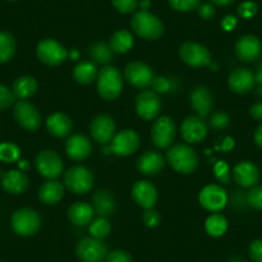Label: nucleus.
<instances>
[{
  "instance_id": "de8ad7c7",
  "label": "nucleus",
  "mask_w": 262,
  "mask_h": 262,
  "mask_svg": "<svg viewBox=\"0 0 262 262\" xmlns=\"http://www.w3.org/2000/svg\"><path fill=\"white\" fill-rule=\"evenodd\" d=\"M238 13L243 18H251L257 13V4L253 2H244L239 6Z\"/></svg>"
},
{
  "instance_id": "f704fd0d",
  "label": "nucleus",
  "mask_w": 262,
  "mask_h": 262,
  "mask_svg": "<svg viewBox=\"0 0 262 262\" xmlns=\"http://www.w3.org/2000/svg\"><path fill=\"white\" fill-rule=\"evenodd\" d=\"M228 229V221L220 213H212L206 220V230L211 236H221L226 233Z\"/></svg>"
},
{
  "instance_id": "79ce46f5",
  "label": "nucleus",
  "mask_w": 262,
  "mask_h": 262,
  "mask_svg": "<svg viewBox=\"0 0 262 262\" xmlns=\"http://www.w3.org/2000/svg\"><path fill=\"white\" fill-rule=\"evenodd\" d=\"M112 4L120 13L127 14L137 9L138 0H112Z\"/></svg>"
},
{
  "instance_id": "4468645a",
  "label": "nucleus",
  "mask_w": 262,
  "mask_h": 262,
  "mask_svg": "<svg viewBox=\"0 0 262 262\" xmlns=\"http://www.w3.org/2000/svg\"><path fill=\"white\" fill-rule=\"evenodd\" d=\"M125 77L128 84L133 86L145 89L149 85H152L155 74L149 66L143 62H131L126 66Z\"/></svg>"
},
{
  "instance_id": "052dcab7",
  "label": "nucleus",
  "mask_w": 262,
  "mask_h": 262,
  "mask_svg": "<svg viewBox=\"0 0 262 262\" xmlns=\"http://www.w3.org/2000/svg\"><path fill=\"white\" fill-rule=\"evenodd\" d=\"M229 262H244V261L242 258H238V257H234V258H231Z\"/></svg>"
},
{
  "instance_id": "603ef678",
  "label": "nucleus",
  "mask_w": 262,
  "mask_h": 262,
  "mask_svg": "<svg viewBox=\"0 0 262 262\" xmlns=\"http://www.w3.org/2000/svg\"><path fill=\"white\" fill-rule=\"evenodd\" d=\"M236 25V19L235 17L233 16H226L225 18L221 21V26H223L224 30H226V31H230V30H233L234 27H235Z\"/></svg>"
},
{
  "instance_id": "e2e57ef3",
  "label": "nucleus",
  "mask_w": 262,
  "mask_h": 262,
  "mask_svg": "<svg viewBox=\"0 0 262 262\" xmlns=\"http://www.w3.org/2000/svg\"><path fill=\"white\" fill-rule=\"evenodd\" d=\"M0 262H2V261H0Z\"/></svg>"
},
{
  "instance_id": "20e7f679",
  "label": "nucleus",
  "mask_w": 262,
  "mask_h": 262,
  "mask_svg": "<svg viewBox=\"0 0 262 262\" xmlns=\"http://www.w3.org/2000/svg\"><path fill=\"white\" fill-rule=\"evenodd\" d=\"M64 186L75 194H85L93 188L94 176L85 166H74L64 172Z\"/></svg>"
},
{
  "instance_id": "e433bc0d",
  "label": "nucleus",
  "mask_w": 262,
  "mask_h": 262,
  "mask_svg": "<svg viewBox=\"0 0 262 262\" xmlns=\"http://www.w3.org/2000/svg\"><path fill=\"white\" fill-rule=\"evenodd\" d=\"M19 158V148L12 143L0 144V161L3 162H14Z\"/></svg>"
},
{
  "instance_id": "c9c22d12",
  "label": "nucleus",
  "mask_w": 262,
  "mask_h": 262,
  "mask_svg": "<svg viewBox=\"0 0 262 262\" xmlns=\"http://www.w3.org/2000/svg\"><path fill=\"white\" fill-rule=\"evenodd\" d=\"M89 233L90 236H93V238L103 241L111 233V223L108 221L107 217L99 216V217L95 219V220H93L90 223Z\"/></svg>"
},
{
  "instance_id": "bf43d9fd",
  "label": "nucleus",
  "mask_w": 262,
  "mask_h": 262,
  "mask_svg": "<svg viewBox=\"0 0 262 262\" xmlns=\"http://www.w3.org/2000/svg\"><path fill=\"white\" fill-rule=\"evenodd\" d=\"M19 167L24 168V170H26V168L30 167V165H29V162H27V161H21V162H19Z\"/></svg>"
},
{
  "instance_id": "cd10ccee",
  "label": "nucleus",
  "mask_w": 262,
  "mask_h": 262,
  "mask_svg": "<svg viewBox=\"0 0 262 262\" xmlns=\"http://www.w3.org/2000/svg\"><path fill=\"white\" fill-rule=\"evenodd\" d=\"M64 186L57 180H48L39 189V200L44 205H55L63 198Z\"/></svg>"
},
{
  "instance_id": "680f3d73",
  "label": "nucleus",
  "mask_w": 262,
  "mask_h": 262,
  "mask_svg": "<svg viewBox=\"0 0 262 262\" xmlns=\"http://www.w3.org/2000/svg\"><path fill=\"white\" fill-rule=\"evenodd\" d=\"M9 2H16V0H9Z\"/></svg>"
},
{
  "instance_id": "a211bd4d",
  "label": "nucleus",
  "mask_w": 262,
  "mask_h": 262,
  "mask_svg": "<svg viewBox=\"0 0 262 262\" xmlns=\"http://www.w3.org/2000/svg\"><path fill=\"white\" fill-rule=\"evenodd\" d=\"M133 200L138 203V206L143 207L144 210L153 208L157 202V189L150 181L139 180L134 184L131 189Z\"/></svg>"
},
{
  "instance_id": "423d86ee",
  "label": "nucleus",
  "mask_w": 262,
  "mask_h": 262,
  "mask_svg": "<svg viewBox=\"0 0 262 262\" xmlns=\"http://www.w3.org/2000/svg\"><path fill=\"white\" fill-rule=\"evenodd\" d=\"M37 58L48 66H59L67 59L69 52L54 39H44L37 44Z\"/></svg>"
},
{
  "instance_id": "6ab92c4d",
  "label": "nucleus",
  "mask_w": 262,
  "mask_h": 262,
  "mask_svg": "<svg viewBox=\"0 0 262 262\" xmlns=\"http://www.w3.org/2000/svg\"><path fill=\"white\" fill-rule=\"evenodd\" d=\"M262 44L254 35H244L236 41L235 54L243 62H253L261 55Z\"/></svg>"
},
{
  "instance_id": "9d476101",
  "label": "nucleus",
  "mask_w": 262,
  "mask_h": 262,
  "mask_svg": "<svg viewBox=\"0 0 262 262\" xmlns=\"http://www.w3.org/2000/svg\"><path fill=\"white\" fill-rule=\"evenodd\" d=\"M176 137V125L170 117L162 116L152 126V142L157 148H168Z\"/></svg>"
},
{
  "instance_id": "ea45409f",
  "label": "nucleus",
  "mask_w": 262,
  "mask_h": 262,
  "mask_svg": "<svg viewBox=\"0 0 262 262\" xmlns=\"http://www.w3.org/2000/svg\"><path fill=\"white\" fill-rule=\"evenodd\" d=\"M14 100H16V97H14L13 92L9 90L6 85L0 84V111L11 107Z\"/></svg>"
},
{
  "instance_id": "7ed1b4c3",
  "label": "nucleus",
  "mask_w": 262,
  "mask_h": 262,
  "mask_svg": "<svg viewBox=\"0 0 262 262\" xmlns=\"http://www.w3.org/2000/svg\"><path fill=\"white\" fill-rule=\"evenodd\" d=\"M131 29L138 36L145 40H157L165 31L161 19L148 11H140L133 16Z\"/></svg>"
},
{
  "instance_id": "473e14b6",
  "label": "nucleus",
  "mask_w": 262,
  "mask_h": 262,
  "mask_svg": "<svg viewBox=\"0 0 262 262\" xmlns=\"http://www.w3.org/2000/svg\"><path fill=\"white\" fill-rule=\"evenodd\" d=\"M89 55L93 62L97 64L107 66L113 59V50L111 49L110 44H105L103 41L95 42L90 47Z\"/></svg>"
},
{
  "instance_id": "412c9836",
  "label": "nucleus",
  "mask_w": 262,
  "mask_h": 262,
  "mask_svg": "<svg viewBox=\"0 0 262 262\" xmlns=\"http://www.w3.org/2000/svg\"><path fill=\"white\" fill-rule=\"evenodd\" d=\"M190 104L196 115L205 118L210 115L213 107V97L210 89L206 86H196L190 93Z\"/></svg>"
},
{
  "instance_id": "c03bdc74",
  "label": "nucleus",
  "mask_w": 262,
  "mask_h": 262,
  "mask_svg": "<svg viewBox=\"0 0 262 262\" xmlns=\"http://www.w3.org/2000/svg\"><path fill=\"white\" fill-rule=\"evenodd\" d=\"M143 221L148 228H156L161 223V215L155 208H148L143 213Z\"/></svg>"
},
{
  "instance_id": "ddd939ff",
  "label": "nucleus",
  "mask_w": 262,
  "mask_h": 262,
  "mask_svg": "<svg viewBox=\"0 0 262 262\" xmlns=\"http://www.w3.org/2000/svg\"><path fill=\"white\" fill-rule=\"evenodd\" d=\"M139 135L134 130H122L111 140V152L118 157H126L137 152L139 148Z\"/></svg>"
},
{
  "instance_id": "6e6d98bb",
  "label": "nucleus",
  "mask_w": 262,
  "mask_h": 262,
  "mask_svg": "<svg viewBox=\"0 0 262 262\" xmlns=\"http://www.w3.org/2000/svg\"><path fill=\"white\" fill-rule=\"evenodd\" d=\"M211 3L216 4V6H229V4H231L234 2V0H210Z\"/></svg>"
},
{
  "instance_id": "f8f14e48",
  "label": "nucleus",
  "mask_w": 262,
  "mask_h": 262,
  "mask_svg": "<svg viewBox=\"0 0 262 262\" xmlns=\"http://www.w3.org/2000/svg\"><path fill=\"white\" fill-rule=\"evenodd\" d=\"M162 102L160 95L153 90H143L139 93L135 102V110L138 116L145 121H150L160 115Z\"/></svg>"
},
{
  "instance_id": "6e6552de",
  "label": "nucleus",
  "mask_w": 262,
  "mask_h": 262,
  "mask_svg": "<svg viewBox=\"0 0 262 262\" xmlns=\"http://www.w3.org/2000/svg\"><path fill=\"white\" fill-rule=\"evenodd\" d=\"M179 55L186 64L191 67H205L211 64V53L205 45L194 41H186L179 49Z\"/></svg>"
},
{
  "instance_id": "c85d7f7f",
  "label": "nucleus",
  "mask_w": 262,
  "mask_h": 262,
  "mask_svg": "<svg viewBox=\"0 0 262 262\" xmlns=\"http://www.w3.org/2000/svg\"><path fill=\"white\" fill-rule=\"evenodd\" d=\"M94 210L86 202H76L70 207L69 219L72 224L77 226L88 225L93 221Z\"/></svg>"
},
{
  "instance_id": "72a5a7b5",
  "label": "nucleus",
  "mask_w": 262,
  "mask_h": 262,
  "mask_svg": "<svg viewBox=\"0 0 262 262\" xmlns=\"http://www.w3.org/2000/svg\"><path fill=\"white\" fill-rule=\"evenodd\" d=\"M16 53V40L9 32L0 31V63L12 59Z\"/></svg>"
},
{
  "instance_id": "2eb2a0df",
  "label": "nucleus",
  "mask_w": 262,
  "mask_h": 262,
  "mask_svg": "<svg viewBox=\"0 0 262 262\" xmlns=\"http://www.w3.org/2000/svg\"><path fill=\"white\" fill-rule=\"evenodd\" d=\"M200 203L203 208L211 211V212H219L228 203V195L220 185L210 184L201 190Z\"/></svg>"
},
{
  "instance_id": "3c124183",
  "label": "nucleus",
  "mask_w": 262,
  "mask_h": 262,
  "mask_svg": "<svg viewBox=\"0 0 262 262\" xmlns=\"http://www.w3.org/2000/svg\"><path fill=\"white\" fill-rule=\"evenodd\" d=\"M249 113H251V116L254 120L262 121V102H258L252 105L251 110H249Z\"/></svg>"
},
{
  "instance_id": "a18cd8bd",
  "label": "nucleus",
  "mask_w": 262,
  "mask_h": 262,
  "mask_svg": "<svg viewBox=\"0 0 262 262\" xmlns=\"http://www.w3.org/2000/svg\"><path fill=\"white\" fill-rule=\"evenodd\" d=\"M105 262H133V257L128 252L122 251V249H116L108 253Z\"/></svg>"
},
{
  "instance_id": "9b49d317",
  "label": "nucleus",
  "mask_w": 262,
  "mask_h": 262,
  "mask_svg": "<svg viewBox=\"0 0 262 262\" xmlns=\"http://www.w3.org/2000/svg\"><path fill=\"white\" fill-rule=\"evenodd\" d=\"M13 115L17 123L27 131L37 130L41 125V116H40L39 111L27 100H18L16 103Z\"/></svg>"
},
{
  "instance_id": "f257e3e1",
  "label": "nucleus",
  "mask_w": 262,
  "mask_h": 262,
  "mask_svg": "<svg viewBox=\"0 0 262 262\" xmlns=\"http://www.w3.org/2000/svg\"><path fill=\"white\" fill-rule=\"evenodd\" d=\"M123 81L120 70L115 66H104L97 77L98 94L105 100H113L118 98L122 92Z\"/></svg>"
},
{
  "instance_id": "13d9d810",
  "label": "nucleus",
  "mask_w": 262,
  "mask_h": 262,
  "mask_svg": "<svg viewBox=\"0 0 262 262\" xmlns=\"http://www.w3.org/2000/svg\"><path fill=\"white\" fill-rule=\"evenodd\" d=\"M70 57H71L72 59H77V58L80 57V54L76 49H72V52L70 53Z\"/></svg>"
},
{
  "instance_id": "8fccbe9b",
  "label": "nucleus",
  "mask_w": 262,
  "mask_h": 262,
  "mask_svg": "<svg viewBox=\"0 0 262 262\" xmlns=\"http://www.w3.org/2000/svg\"><path fill=\"white\" fill-rule=\"evenodd\" d=\"M198 14H200L201 18L210 19L215 16V8H213L212 4H202V6L198 7Z\"/></svg>"
},
{
  "instance_id": "09e8293b",
  "label": "nucleus",
  "mask_w": 262,
  "mask_h": 262,
  "mask_svg": "<svg viewBox=\"0 0 262 262\" xmlns=\"http://www.w3.org/2000/svg\"><path fill=\"white\" fill-rule=\"evenodd\" d=\"M249 257L253 262H262V241L257 239L249 244Z\"/></svg>"
},
{
  "instance_id": "39448f33",
  "label": "nucleus",
  "mask_w": 262,
  "mask_h": 262,
  "mask_svg": "<svg viewBox=\"0 0 262 262\" xmlns=\"http://www.w3.org/2000/svg\"><path fill=\"white\" fill-rule=\"evenodd\" d=\"M12 229L21 236H31L41 226V217L32 208H21L11 219Z\"/></svg>"
},
{
  "instance_id": "5fc2aeb1",
  "label": "nucleus",
  "mask_w": 262,
  "mask_h": 262,
  "mask_svg": "<svg viewBox=\"0 0 262 262\" xmlns=\"http://www.w3.org/2000/svg\"><path fill=\"white\" fill-rule=\"evenodd\" d=\"M233 147H234V140L231 139V138H226L225 142H224V144H223V149L229 150V149H231Z\"/></svg>"
},
{
  "instance_id": "4be33fe9",
  "label": "nucleus",
  "mask_w": 262,
  "mask_h": 262,
  "mask_svg": "<svg viewBox=\"0 0 262 262\" xmlns=\"http://www.w3.org/2000/svg\"><path fill=\"white\" fill-rule=\"evenodd\" d=\"M92 143L89 138L82 134H75L70 137V139L66 143V152L71 160L74 161H84L92 153Z\"/></svg>"
},
{
  "instance_id": "7c9ffc66",
  "label": "nucleus",
  "mask_w": 262,
  "mask_h": 262,
  "mask_svg": "<svg viewBox=\"0 0 262 262\" xmlns=\"http://www.w3.org/2000/svg\"><path fill=\"white\" fill-rule=\"evenodd\" d=\"M98 70L95 63L93 62H80L75 66L74 77L79 84L89 85L94 82L98 77Z\"/></svg>"
},
{
  "instance_id": "37998d69",
  "label": "nucleus",
  "mask_w": 262,
  "mask_h": 262,
  "mask_svg": "<svg viewBox=\"0 0 262 262\" xmlns=\"http://www.w3.org/2000/svg\"><path fill=\"white\" fill-rule=\"evenodd\" d=\"M229 122H230V118H229V116L226 113L223 112L213 113L212 117L210 118V126L212 128H216V130L228 127Z\"/></svg>"
},
{
  "instance_id": "bb28decb",
  "label": "nucleus",
  "mask_w": 262,
  "mask_h": 262,
  "mask_svg": "<svg viewBox=\"0 0 262 262\" xmlns=\"http://www.w3.org/2000/svg\"><path fill=\"white\" fill-rule=\"evenodd\" d=\"M92 207L94 212L102 217H108L116 210V201L112 194L107 190H98L93 195Z\"/></svg>"
},
{
  "instance_id": "aec40b11",
  "label": "nucleus",
  "mask_w": 262,
  "mask_h": 262,
  "mask_svg": "<svg viewBox=\"0 0 262 262\" xmlns=\"http://www.w3.org/2000/svg\"><path fill=\"white\" fill-rule=\"evenodd\" d=\"M256 82L253 72L248 69H236L230 74L228 80V85L230 90L235 94H247L251 92Z\"/></svg>"
},
{
  "instance_id": "393cba45",
  "label": "nucleus",
  "mask_w": 262,
  "mask_h": 262,
  "mask_svg": "<svg viewBox=\"0 0 262 262\" xmlns=\"http://www.w3.org/2000/svg\"><path fill=\"white\" fill-rule=\"evenodd\" d=\"M72 120L64 113H53L47 120V128L49 134L55 138H66L69 137L72 131Z\"/></svg>"
},
{
  "instance_id": "dca6fc26",
  "label": "nucleus",
  "mask_w": 262,
  "mask_h": 262,
  "mask_svg": "<svg viewBox=\"0 0 262 262\" xmlns=\"http://www.w3.org/2000/svg\"><path fill=\"white\" fill-rule=\"evenodd\" d=\"M208 133V125L200 116H189L181 125V137L186 143H200Z\"/></svg>"
},
{
  "instance_id": "c756f323",
  "label": "nucleus",
  "mask_w": 262,
  "mask_h": 262,
  "mask_svg": "<svg viewBox=\"0 0 262 262\" xmlns=\"http://www.w3.org/2000/svg\"><path fill=\"white\" fill-rule=\"evenodd\" d=\"M37 90V81L32 76H22L18 77L13 82V94L17 99L25 100L29 99L30 97L36 93Z\"/></svg>"
},
{
  "instance_id": "a19ab883",
  "label": "nucleus",
  "mask_w": 262,
  "mask_h": 262,
  "mask_svg": "<svg viewBox=\"0 0 262 262\" xmlns=\"http://www.w3.org/2000/svg\"><path fill=\"white\" fill-rule=\"evenodd\" d=\"M171 86H172V84H171L170 79L165 76L155 77L152 81L153 92H156L157 94H166V93L170 92Z\"/></svg>"
},
{
  "instance_id": "0eeeda50",
  "label": "nucleus",
  "mask_w": 262,
  "mask_h": 262,
  "mask_svg": "<svg viewBox=\"0 0 262 262\" xmlns=\"http://www.w3.org/2000/svg\"><path fill=\"white\" fill-rule=\"evenodd\" d=\"M35 166L42 178L55 180L63 171V161L54 150H42L35 158Z\"/></svg>"
},
{
  "instance_id": "1a4fd4ad",
  "label": "nucleus",
  "mask_w": 262,
  "mask_h": 262,
  "mask_svg": "<svg viewBox=\"0 0 262 262\" xmlns=\"http://www.w3.org/2000/svg\"><path fill=\"white\" fill-rule=\"evenodd\" d=\"M76 254L81 262H103L107 258L108 249L103 241L90 236L79 242Z\"/></svg>"
},
{
  "instance_id": "864d4df0",
  "label": "nucleus",
  "mask_w": 262,
  "mask_h": 262,
  "mask_svg": "<svg viewBox=\"0 0 262 262\" xmlns=\"http://www.w3.org/2000/svg\"><path fill=\"white\" fill-rule=\"evenodd\" d=\"M254 143H256L257 147L262 149V123L254 131Z\"/></svg>"
},
{
  "instance_id": "5701e85b",
  "label": "nucleus",
  "mask_w": 262,
  "mask_h": 262,
  "mask_svg": "<svg viewBox=\"0 0 262 262\" xmlns=\"http://www.w3.org/2000/svg\"><path fill=\"white\" fill-rule=\"evenodd\" d=\"M234 180L243 188H252L259 180L258 167L249 161L239 162L234 167Z\"/></svg>"
},
{
  "instance_id": "a878e982",
  "label": "nucleus",
  "mask_w": 262,
  "mask_h": 262,
  "mask_svg": "<svg viewBox=\"0 0 262 262\" xmlns=\"http://www.w3.org/2000/svg\"><path fill=\"white\" fill-rule=\"evenodd\" d=\"M4 190L11 194H22L29 188V178L22 171L11 170L3 175Z\"/></svg>"
},
{
  "instance_id": "b1692460",
  "label": "nucleus",
  "mask_w": 262,
  "mask_h": 262,
  "mask_svg": "<svg viewBox=\"0 0 262 262\" xmlns=\"http://www.w3.org/2000/svg\"><path fill=\"white\" fill-rule=\"evenodd\" d=\"M137 167L143 175H157L165 167V160H163V157L158 152L147 150V152H144L138 158Z\"/></svg>"
},
{
  "instance_id": "f3484780",
  "label": "nucleus",
  "mask_w": 262,
  "mask_h": 262,
  "mask_svg": "<svg viewBox=\"0 0 262 262\" xmlns=\"http://www.w3.org/2000/svg\"><path fill=\"white\" fill-rule=\"evenodd\" d=\"M116 123L111 116L98 115L90 123V133L95 142L107 144L115 137Z\"/></svg>"
},
{
  "instance_id": "58836bf2",
  "label": "nucleus",
  "mask_w": 262,
  "mask_h": 262,
  "mask_svg": "<svg viewBox=\"0 0 262 262\" xmlns=\"http://www.w3.org/2000/svg\"><path fill=\"white\" fill-rule=\"evenodd\" d=\"M247 203L254 210L262 211V186L254 185L247 194Z\"/></svg>"
},
{
  "instance_id": "2f4dec72",
  "label": "nucleus",
  "mask_w": 262,
  "mask_h": 262,
  "mask_svg": "<svg viewBox=\"0 0 262 262\" xmlns=\"http://www.w3.org/2000/svg\"><path fill=\"white\" fill-rule=\"evenodd\" d=\"M110 45L113 53L123 54V53H127L133 48L134 36L131 35V32L126 31V30H120V31H116L113 36L111 37Z\"/></svg>"
},
{
  "instance_id": "4d7b16f0",
  "label": "nucleus",
  "mask_w": 262,
  "mask_h": 262,
  "mask_svg": "<svg viewBox=\"0 0 262 262\" xmlns=\"http://www.w3.org/2000/svg\"><path fill=\"white\" fill-rule=\"evenodd\" d=\"M150 6L149 0H142V3H140V7H142V11H147Z\"/></svg>"
},
{
  "instance_id": "4c0bfd02",
  "label": "nucleus",
  "mask_w": 262,
  "mask_h": 262,
  "mask_svg": "<svg viewBox=\"0 0 262 262\" xmlns=\"http://www.w3.org/2000/svg\"><path fill=\"white\" fill-rule=\"evenodd\" d=\"M172 9L179 12H191L201 6V0H168Z\"/></svg>"
},
{
  "instance_id": "49530a36",
  "label": "nucleus",
  "mask_w": 262,
  "mask_h": 262,
  "mask_svg": "<svg viewBox=\"0 0 262 262\" xmlns=\"http://www.w3.org/2000/svg\"><path fill=\"white\" fill-rule=\"evenodd\" d=\"M215 175L221 183L228 184L230 181V172H229V166L224 161L216 163L215 166Z\"/></svg>"
},
{
  "instance_id": "f03ea898",
  "label": "nucleus",
  "mask_w": 262,
  "mask_h": 262,
  "mask_svg": "<svg viewBox=\"0 0 262 262\" xmlns=\"http://www.w3.org/2000/svg\"><path fill=\"white\" fill-rule=\"evenodd\" d=\"M167 161L173 170L185 175L194 172L200 163L195 150L186 144L172 145L167 152Z\"/></svg>"
}]
</instances>
